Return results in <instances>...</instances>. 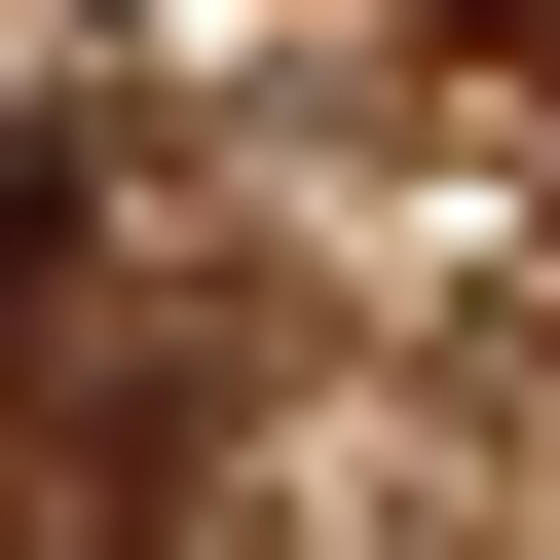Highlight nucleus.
Here are the masks:
<instances>
[{
  "mask_svg": "<svg viewBox=\"0 0 560 560\" xmlns=\"http://www.w3.org/2000/svg\"><path fill=\"white\" fill-rule=\"evenodd\" d=\"M75 300V113H0V337Z\"/></svg>",
  "mask_w": 560,
  "mask_h": 560,
  "instance_id": "1",
  "label": "nucleus"
}]
</instances>
